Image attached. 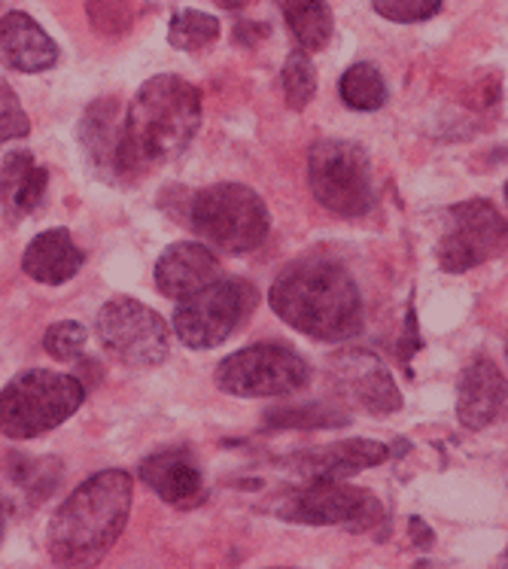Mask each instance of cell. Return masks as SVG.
I'll return each mask as SVG.
<instances>
[{"label": "cell", "instance_id": "obj_24", "mask_svg": "<svg viewBox=\"0 0 508 569\" xmlns=\"http://www.w3.org/2000/svg\"><path fill=\"white\" fill-rule=\"evenodd\" d=\"M10 478L31 497V502H43L49 493H56L61 463L52 457H10Z\"/></svg>", "mask_w": 508, "mask_h": 569}, {"label": "cell", "instance_id": "obj_36", "mask_svg": "<svg viewBox=\"0 0 508 569\" xmlns=\"http://www.w3.org/2000/svg\"><path fill=\"white\" fill-rule=\"evenodd\" d=\"M0 3H3V0H0Z\"/></svg>", "mask_w": 508, "mask_h": 569}, {"label": "cell", "instance_id": "obj_30", "mask_svg": "<svg viewBox=\"0 0 508 569\" xmlns=\"http://www.w3.org/2000/svg\"><path fill=\"white\" fill-rule=\"evenodd\" d=\"M441 3L445 0H371V7H375V12L381 19L402 24L427 22L432 16H439Z\"/></svg>", "mask_w": 508, "mask_h": 569}, {"label": "cell", "instance_id": "obj_13", "mask_svg": "<svg viewBox=\"0 0 508 569\" xmlns=\"http://www.w3.org/2000/svg\"><path fill=\"white\" fill-rule=\"evenodd\" d=\"M387 460H394V451L384 442L347 439V442L320 445V448L289 453L283 466L301 478H336V481H347V478H353L362 469L381 466Z\"/></svg>", "mask_w": 508, "mask_h": 569}, {"label": "cell", "instance_id": "obj_27", "mask_svg": "<svg viewBox=\"0 0 508 569\" xmlns=\"http://www.w3.org/2000/svg\"><path fill=\"white\" fill-rule=\"evenodd\" d=\"M86 341H89V332L86 326L77 323V320H61V323H52L43 336V350L58 362L80 360L82 350H86Z\"/></svg>", "mask_w": 508, "mask_h": 569}, {"label": "cell", "instance_id": "obj_18", "mask_svg": "<svg viewBox=\"0 0 508 569\" xmlns=\"http://www.w3.org/2000/svg\"><path fill=\"white\" fill-rule=\"evenodd\" d=\"M122 104L116 98H98L86 107L80 119V143L94 174L104 180H116L119 162V140H122Z\"/></svg>", "mask_w": 508, "mask_h": 569}, {"label": "cell", "instance_id": "obj_34", "mask_svg": "<svg viewBox=\"0 0 508 569\" xmlns=\"http://www.w3.org/2000/svg\"><path fill=\"white\" fill-rule=\"evenodd\" d=\"M213 3H217V7H220V10L238 12V10H243V7H250V3H253V0H213Z\"/></svg>", "mask_w": 508, "mask_h": 569}, {"label": "cell", "instance_id": "obj_12", "mask_svg": "<svg viewBox=\"0 0 508 569\" xmlns=\"http://www.w3.org/2000/svg\"><path fill=\"white\" fill-rule=\"evenodd\" d=\"M138 478L168 506H198L205 497V472L198 466V457L183 445L162 448L150 453L138 469Z\"/></svg>", "mask_w": 508, "mask_h": 569}, {"label": "cell", "instance_id": "obj_28", "mask_svg": "<svg viewBox=\"0 0 508 569\" xmlns=\"http://www.w3.org/2000/svg\"><path fill=\"white\" fill-rule=\"evenodd\" d=\"M341 411L323 406H308V408H278V411H268V423L271 427H347L350 418H338Z\"/></svg>", "mask_w": 508, "mask_h": 569}, {"label": "cell", "instance_id": "obj_10", "mask_svg": "<svg viewBox=\"0 0 508 569\" xmlns=\"http://www.w3.org/2000/svg\"><path fill=\"white\" fill-rule=\"evenodd\" d=\"M94 336L101 348L122 366L131 369H152L162 366L171 353V329L152 308L138 299H110L98 311Z\"/></svg>", "mask_w": 508, "mask_h": 569}, {"label": "cell", "instance_id": "obj_2", "mask_svg": "<svg viewBox=\"0 0 508 569\" xmlns=\"http://www.w3.org/2000/svg\"><path fill=\"white\" fill-rule=\"evenodd\" d=\"M271 311L296 332L317 341H350L366 326L357 278L329 256L289 262L268 290Z\"/></svg>", "mask_w": 508, "mask_h": 569}, {"label": "cell", "instance_id": "obj_5", "mask_svg": "<svg viewBox=\"0 0 508 569\" xmlns=\"http://www.w3.org/2000/svg\"><path fill=\"white\" fill-rule=\"evenodd\" d=\"M205 244L222 253H250L266 244L271 213L262 196L243 183H217L189 198L186 220Z\"/></svg>", "mask_w": 508, "mask_h": 569}, {"label": "cell", "instance_id": "obj_32", "mask_svg": "<svg viewBox=\"0 0 508 569\" xmlns=\"http://www.w3.org/2000/svg\"><path fill=\"white\" fill-rule=\"evenodd\" d=\"M262 37H268L266 22H238L235 24V31H231V43H238V47H253Z\"/></svg>", "mask_w": 508, "mask_h": 569}, {"label": "cell", "instance_id": "obj_19", "mask_svg": "<svg viewBox=\"0 0 508 569\" xmlns=\"http://www.w3.org/2000/svg\"><path fill=\"white\" fill-rule=\"evenodd\" d=\"M86 266V253L73 244V234L68 229H47L28 244L22 256V271L37 283L61 287L80 274Z\"/></svg>", "mask_w": 508, "mask_h": 569}, {"label": "cell", "instance_id": "obj_15", "mask_svg": "<svg viewBox=\"0 0 508 569\" xmlns=\"http://www.w3.org/2000/svg\"><path fill=\"white\" fill-rule=\"evenodd\" d=\"M220 278L222 266L217 253L210 247L196 244V241L171 244L156 262V287L173 302H183Z\"/></svg>", "mask_w": 508, "mask_h": 569}, {"label": "cell", "instance_id": "obj_21", "mask_svg": "<svg viewBox=\"0 0 508 569\" xmlns=\"http://www.w3.org/2000/svg\"><path fill=\"white\" fill-rule=\"evenodd\" d=\"M289 34L305 52H323L336 31V19L326 0H283Z\"/></svg>", "mask_w": 508, "mask_h": 569}, {"label": "cell", "instance_id": "obj_9", "mask_svg": "<svg viewBox=\"0 0 508 569\" xmlns=\"http://www.w3.org/2000/svg\"><path fill=\"white\" fill-rule=\"evenodd\" d=\"M213 381L222 393L241 396V399L292 396L311 383V366L299 350L278 341H262L226 357L217 366Z\"/></svg>", "mask_w": 508, "mask_h": 569}, {"label": "cell", "instance_id": "obj_25", "mask_svg": "<svg viewBox=\"0 0 508 569\" xmlns=\"http://www.w3.org/2000/svg\"><path fill=\"white\" fill-rule=\"evenodd\" d=\"M283 98L289 110H305L317 94V68L305 49H292L283 64Z\"/></svg>", "mask_w": 508, "mask_h": 569}, {"label": "cell", "instance_id": "obj_17", "mask_svg": "<svg viewBox=\"0 0 508 569\" xmlns=\"http://www.w3.org/2000/svg\"><path fill=\"white\" fill-rule=\"evenodd\" d=\"M0 64L16 73H43L58 64L56 40L28 12H7L0 16Z\"/></svg>", "mask_w": 508, "mask_h": 569}, {"label": "cell", "instance_id": "obj_33", "mask_svg": "<svg viewBox=\"0 0 508 569\" xmlns=\"http://www.w3.org/2000/svg\"><path fill=\"white\" fill-rule=\"evenodd\" d=\"M408 533H411V542H415L420 551H427V548H432V542H436L432 527H427V521H424V518H417V515L408 518Z\"/></svg>", "mask_w": 508, "mask_h": 569}, {"label": "cell", "instance_id": "obj_22", "mask_svg": "<svg viewBox=\"0 0 508 569\" xmlns=\"http://www.w3.org/2000/svg\"><path fill=\"white\" fill-rule=\"evenodd\" d=\"M338 92L350 110L359 113H375L387 104V82H384L381 70L371 61H357L345 70V77L338 82Z\"/></svg>", "mask_w": 508, "mask_h": 569}, {"label": "cell", "instance_id": "obj_1", "mask_svg": "<svg viewBox=\"0 0 508 569\" xmlns=\"http://www.w3.org/2000/svg\"><path fill=\"white\" fill-rule=\"evenodd\" d=\"M201 128V92L173 73L140 86L128 107L119 140L116 180H138L152 168L180 159Z\"/></svg>", "mask_w": 508, "mask_h": 569}, {"label": "cell", "instance_id": "obj_35", "mask_svg": "<svg viewBox=\"0 0 508 569\" xmlns=\"http://www.w3.org/2000/svg\"><path fill=\"white\" fill-rule=\"evenodd\" d=\"M0 536H3V509H0Z\"/></svg>", "mask_w": 508, "mask_h": 569}, {"label": "cell", "instance_id": "obj_29", "mask_svg": "<svg viewBox=\"0 0 508 569\" xmlns=\"http://www.w3.org/2000/svg\"><path fill=\"white\" fill-rule=\"evenodd\" d=\"M31 134V119L24 113L19 94L12 92V86L7 80H0V147L7 140H19Z\"/></svg>", "mask_w": 508, "mask_h": 569}, {"label": "cell", "instance_id": "obj_6", "mask_svg": "<svg viewBox=\"0 0 508 569\" xmlns=\"http://www.w3.org/2000/svg\"><path fill=\"white\" fill-rule=\"evenodd\" d=\"M308 187L317 204L345 220H362L375 210L378 189L366 150L353 140L326 138L308 150Z\"/></svg>", "mask_w": 508, "mask_h": 569}, {"label": "cell", "instance_id": "obj_11", "mask_svg": "<svg viewBox=\"0 0 508 569\" xmlns=\"http://www.w3.org/2000/svg\"><path fill=\"white\" fill-rule=\"evenodd\" d=\"M506 253V217L487 198H469L448 210L439 238V266L448 274H466Z\"/></svg>", "mask_w": 508, "mask_h": 569}, {"label": "cell", "instance_id": "obj_4", "mask_svg": "<svg viewBox=\"0 0 508 569\" xmlns=\"http://www.w3.org/2000/svg\"><path fill=\"white\" fill-rule=\"evenodd\" d=\"M77 375L31 369L16 375L0 390V432L12 442H28L70 420L86 402Z\"/></svg>", "mask_w": 508, "mask_h": 569}, {"label": "cell", "instance_id": "obj_8", "mask_svg": "<svg viewBox=\"0 0 508 569\" xmlns=\"http://www.w3.org/2000/svg\"><path fill=\"white\" fill-rule=\"evenodd\" d=\"M259 292L250 280L243 278H220L210 287L198 290L177 305L173 311V332L192 350L220 348L229 341L247 317L253 315Z\"/></svg>", "mask_w": 508, "mask_h": 569}, {"label": "cell", "instance_id": "obj_26", "mask_svg": "<svg viewBox=\"0 0 508 569\" xmlns=\"http://www.w3.org/2000/svg\"><path fill=\"white\" fill-rule=\"evenodd\" d=\"M86 16L101 37H122L135 24V3L131 0H89Z\"/></svg>", "mask_w": 508, "mask_h": 569}, {"label": "cell", "instance_id": "obj_7", "mask_svg": "<svg viewBox=\"0 0 508 569\" xmlns=\"http://www.w3.org/2000/svg\"><path fill=\"white\" fill-rule=\"evenodd\" d=\"M384 502L366 488L336 478H305L278 502V518L308 527H345L347 533H369L384 521Z\"/></svg>", "mask_w": 508, "mask_h": 569}, {"label": "cell", "instance_id": "obj_31", "mask_svg": "<svg viewBox=\"0 0 508 569\" xmlns=\"http://www.w3.org/2000/svg\"><path fill=\"white\" fill-rule=\"evenodd\" d=\"M424 348V338L417 332V315H415V305L408 308V315H405V326H402V345H399V360L408 366L411 357H415L417 350Z\"/></svg>", "mask_w": 508, "mask_h": 569}, {"label": "cell", "instance_id": "obj_23", "mask_svg": "<svg viewBox=\"0 0 508 569\" xmlns=\"http://www.w3.org/2000/svg\"><path fill=\"white\" fill-rule=\"evenodd\" d=\"M220 40V19L201 10H180L168 24V43L180 52H201Z\"/></svg>", "mask_w": 508, "mask_h": 569}, {"label": "cell", "instance_id": "obj_16", "mask_svg": "<svg viewBox=\"0 0 508 569\" xmlns=\"http://www.w3.org/2000/svg\"><path fill=\"white\" fill-rule=\"evenodd\" d=\"M506 411V375L497 362L481 360L469 362L460 375L457 387V418L466 430H485Z\"/></svg>", "mask_w": 508, "mask_h": 569}, {"label": "cell", "instance_id": "obj_14", "mask_svg": "<svg viewBox=\"0 0 508 569\" xmlns=\"http://www.w3.org/2000/svg\"><path fill=\"white\" fill-rule=\"evenodd\" d=\"M332 372L347 390V396L357 399V406H362L371 415L384 418V415H394L402 408V393L396 387L394 375L375 353L345 350L332 362Z\"/></svg>", "mask_w": 508, "mask_h": 569}, {"label": "cell", "instance_id": "obj_3", "mask_svg": "<svg viewBox=\"0 0 508 569\" xmlns=\"http://www.w3.org/2000/svg\"><path fill=\"white\" fill-rule=\"evenodd\" d=\"M135 502V478L126 469H104L86 478L58 506L47 530L49 558L58 567H94L119 542Z\"/></svg>", "mask_w": 508, "mask_h": 569}, {"label": "cell", "instance_id": "obj_20", "mask_svg": "<svg viewBox=\"0 0 508 569\" xmlns=\"http://www.w3.org/2000/svg\"><path fill=\"white\" fill-rule=\"evenodd\" d=\"M49 171L34 162L28 150H12L0 162V201L12 220H22L28 213L40 208L47 196Z\"/></svg>", "mask_w": 508, "mask_h": 569}]
</instances>
